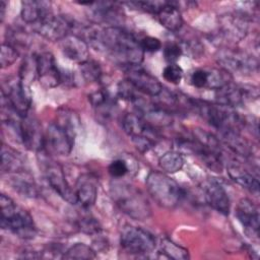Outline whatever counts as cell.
<instances>
[{"instance_id": "19", "label": "cell", "mask_w": 260, "mask_h": 260, "mask_svg": "<svg viewBox=\"0 0 260 260\" xmlns=\"http://www.w3.org/2000/svg\"><path fill=\"white\" fill-rule=\"evenodd\" d=\"M204 196L206 202L216 211L226 215L230 212V198L224 188L214 180L204 184Z\"/></svg>"}, {"instance_id": "2", "label": "cell", "mask_w": 260, "mask_h": 260, "mask_svg": "<svg viewBox=\"0 0 260 260\" xmlns=\"http://www.w3.org/2000/svg\"><path fill=\"white\" fill-rule=\"evenodd\" d=\"M1 228L9 230L22 239H32L36 236V226L31 215L5 194L0 196Z\"/></svg>"}, {"instance_id": "22", "label": "cell", "mask_w": 260, "mask_h": 260, "mask_svg": "<svg viewBox=\"0 0 260 260\" xmlns=\"http://www.w3.org/2000/svg\"><path fill=\"white\" fill-rule=\"evenodd\" d=\"M52 12L50 2L37 0H25L21 2L20 14L22 19L27 23L36 24Z\"/></svg>"}, {"instance_id": "30", "label": "cell", "mask_w": 260, "mask_h": 260, "mask_svg": "<svg viewBox=\"0 0 260 260\" xmlns=\"http://www.w3.org/2000/svg\"><path fill=\"white\" fill-rule=\"evenodd\" d=\"M15 174L16 176L12 178V187L23 196L37 197L39 192L34 180L27 177L25 174L22 175V172Z\"/></svg>"}, {"instance_id": "41", "label": "cell", "mask_w": 260, "mask_h": 260, "mask_svg": "<svg viewBox=\"0 0 260 260\" xmlns=\"http://www.w3.org/2000/svg\"><path fill=\"white\" fill-rule=\"evenodd\" d=\"M139 44L143 52H157L161 49V42L154 37H144L139 41Z\"/></svg>"}, {"instance_id": "1", "label": "cell", "mask_w": 260, "mask_h": 260, "mask_svg": "<svg viewBox=\"0 0 260 260\" xmlns=\"http://www.w3.org/2000/svg\"><path fill=\"white\" fill-rule=\"evenodd\" d=\"M86 38L91 45L103 49L114 62L125 68L139 66L143 61L144 52L139 41L121 26L87 28Z\"/></svg>"}, {"instance_id": "42", "label": "cell", "mask_w": 260, "mask_h": 260, "mask_svg": "<svg viewBox=\"0 0 260 260\" xmlns=\"http://www.w3.org/2000/svg\"><path fill=\"white\" fill-rule=\"evenodd\" d=\"M5 10H6V4L4 1H1L0 2V19H1V21H3V19H4Z\"/></svg>"}, {"instance_id": "15", "label": "cell", "mask_w": 260, "mask_h": 260, "mask_svg": "<svg viewBox=\"0 0 260 260\" xmlns=\"http://www.w3.org/2000/svg\"><path fill=\"white\" fill-rule=\"evenodd\" d=\"M215 96L218 104L234 108L252 100L253 98L256 99L258 96V90L257 88L253 89V87L235 85L230 82L217 89Z\"/></svg>"}, {"instance_id": "16", "label": "cell", "mask_w": 260, "mask_h": 260, "mask_svg": "<svg viewBox=\"0 0 260 260\" xmlns=\"http://www.w3.org/2000/svg\"><path fill=\"white\" fill-rule=\"evenodd\" d=\"M218 63L221 65V68L229 73L231 71L240 73L253 72L258 67V62L255 58L237 51L221 53L218 57Z\"/></svg>"}, {"instance_id": "39", "label": "cell", "mask_w": 260, "mask_h": 260, "mask_svg": "<svg viewBox=\"0 0 260 260\" xmlns=\"http://www.w3.org/2000/svg\"><path fill=\"white\" fill-rule=\"evenodd\" d=\"M77 226L85 234H98L101 231V225L98 220L89 216L81 217L77 221Z\"/></svg>"}, {"instance_id": "21", "label": "cell", "mask_w": 260, "mask_h": 260, "mask_svg": "<svg viewBox=\"0 0 260 260\" xmlns=\"http://www.w3.org/2000/svg\"><path fill=\"white\" fill-rule=\"evenodd\" d=\"M228 174L233 181L239 184L241 187L247 189L252 193H258L259 191V180L258 176H255L248 169L243 167L241 164L232 161L226 166Z\"/></svg>"}, {"instance_id": "5", "label": "cell", "mask_w": 260, "mask_h": 260, "mask_svg": "<svg viewBox=\"0 0 260 260\" xmlns=\"http://www.w3.org/2000/svg\"><path fill=\"white\" fill-rule=\"evenodd\" d=\"M122 127L135 147L141 152L151 149L160 138L157 129L146 122L138 113H127L122 118Z\"/></svg>"}, {"instance_id": "20", "label": "cell", "mask_w": 260, "mask_h": 260, "mask_svg": "<svg viewBox=\"0 0 260 260\" xmlns=\"http://www.w3.org/2000/svg\"><path fill=\"white\" fill-rule=\"evenodd\" d=\"M236 215L239 221L245 226L246 231L258 235L259 231V211L253 201L248 198H242L236 207Z\"/></svg>"}, {"instance_id": "6", "label": "cell", "mask_w": 260, "mask_h": 260, "mask_svg": "<svg viewBox=\"0 0 260 260\" xmlns=\"http://www.w3.org/2000/svg\"><path fill=\"white\" fill-rule=\"evenodd\" d=\"M112 196L119 208L135 219H145L150 215V206L143 194L129 185H114Z\"/></svg>"}, {"instance_id": "27", "label": "cell", "mask_w": 260, "mask_h": 260, "mask_svg": "<svg viewBox=\"0 0 260 260\" xmlns=\"http://www.w3.org/2000/svg\"><path fill=\"white\" fill-rule=\"evenodd\" d=\"M24 169V160L19 152L3 144L1 149L2 173H19Z\"/></svg>"}, {"instance_id": "23", "label": "cell", "mask_w": 260, "mask_h": 260, "mask_svg": "<svg viewBox=\"0 0 260 260\" xmlns=\"http://www.w3.org/2000/svg\"><path fill=\"white\" fill-rule=\"evenodd\" d=\"M155 15L160 24L171 31H178L183 25V17L176 2L167 1Z\"/></svg>"}, {"instance_id": "9", "label": "cell", "mask_w": 260, "mask_h": 260, "mask_svg": "<svg viewBox=\"0 0 260 260\" xmlns=\"http://www.w3.org/2000/svg\"><path fill=\"white\" fill-rule=\"evenodd\" d=\"M2 94L21 118L28 115V111L31 106V92L29 85L23 83L19 78L9 82L7 81L3 84Z\"/></svg>"}, {"instance_id": "26", "label": "cell", "mask_w": 260, "mask_h": 260, "mask_svg": "<svg viewBox=\"0 0 260 260\" xmlns=\"http://www.w3.org/2000/svg\"><path fill=\"white\" fill-rule=\"evenodd\" d=\"M222 34L233 40H241L247 32V19L240 15H228L221 23Z\"/></svg>"}, {"instance_id": "37", "label": "cell", "mask_w": 260, "mask_h": 260, "mask_svg": "<svg viewBox=\"0 0 260 260\" xmlns=\"http://www.w3.org/2000/svg\"><path fill=\"white\" fill-rule=\"evenodd\" d=\"M208 77V69H196L191 73L190 83L197 88H207Z\"/></svg>"}, {"instance_id": "28", "label": "cell", "mask_w": 260, "mask_h": 260, "mask_svg": "<svg viewBox=\"0 0 260 260\" xmlns=\"http://www.w3.org/2000/svg\"><path fill=\"white\" fill-rule=\"evenodd\" d=\"M222 140L235 153L242 156H250L253 153V149L249 142L240 135L237 131H223L220 132Z\"/></svg>"}, {"instance_id": "40", "label": "cell", "mask_w": 260, "mask_h": 260, "mask_svg": "<svg viewBox=\"0 0 260 260\" xmlns=\"http://www.w3.org/2000/svg\"><path fill=\"white\" fill-rule=\"evenodd\" d=\"M166 2L167 1H135V2H131L130 4L135 5L136 7H138L143 11L156 14L158 10L166 4Z\"/></svg>"}, {"instance_id": "33", "label": "cell", "mask_w": 260, "mask_h": 260, "mask_svg": "<svg viewBox=\"0 0 260 260\" xmlns=\"http://www.w3.org/2000/svg\"><path fill=\"white\" fill-rule=\"evenodd\" d=\"M79 65L80 75L86 82H96L101 80L102 69L96 62L88 59Z\"/></svg>"}, {"instance_id": "17", "label": "cell", "mask_w": 260, "mask_h": 260, "mask_svg": "<svg viewBox=\"0 0 260 260\" xmlns=\"http://www.w3.org/2000/svg\"><path fill=\"white\" fill-rule=\"evenodd\" d=\"M75 196L77 203L83 208H90L98 197V185L94 177L88 174L81 175L75 184Z\"/></svg>"}, {"instance_id": "4", "label": "cell", "mask_w": 260, "mask_h": 260, "mask_svg": "<svg viewBox=\"0 0 260 260\" xmlns=\"http://www.w3.org/2000/svg\"><path fill=\"white\" fill-rule=\"evenodd\" d=\"M192 109L198 112L210 125L220 132H240L242 127L245 125V121L241 118V116H239L238 113L233 110V108L224 105L210 104L208 102L193 100Z\"/></svg>"}, {"instance_id": "18", "label": "cell", "mask_w": 260, "mask_h": 260, "mask_svg": "<svg viewBox=\"0 0 260 260\" xmlns=\"http://www.w3.org/2000/svg\"><path fill=\"white\" fill-rule=\"evenodd\" d=\"M61 49L64 56L78 64L89 59L88 45L86 41L76 35H69L61 41Z\"/></svg>"}, {"instance_id": "34", "label": "cell", "mask_w": 260, "mask_h": 260, "mask_svg": "<svg viewBox=\"0 0 260 260\" xmlns=\"http://www.w3.org/2000/svg\"><path fill=\"white\" fill-rule=\"evenodd\" d=\"M18 58L17 50L11 45L3 43L1 46V55H0V64L1 68H6L11 66Z\"/></svg>"}, {"instance_id": "14", "label": "cell", "mask_w": 260, "mask_h": 260, "mask_svg": "<svg viewBox=\"0 0 260 260\" xmlns=\"http://www.w3.org/2000/svg\"><path fill=\"white\" fill-rule=\"evenodd\" d=\"M44 170L49 184L56 191V193H58L59 196L70 204H76L77 200L75 192L67 183L62 167L56 161L47 160L45 162Z\"/></svg>"}, {"instance_id": "10", "label": "cell", "mask_w": 260, "mask_h": 260, "mask_svg": "<svg viewBox=\"0 0 260 260\" xmlns=\"http://www.w3.org/2000/svg\"><path fill=\"white\" fill-rule=\"evenodd\" d=\"M74 140L75 136L56 122L51 123L45 132V148L58 155L69 154L73 148Z\"/></svg>"}, {"instance_id": "36", "label": "cell", "mask_w": 260, "mask_h": 260, "mask_svg": "<svg viewBox=\"0 0 260 260\" xmlns=\"http://www.w3.org/2000/svg\"><path fill=\"white\" fill-rule=\"evenodd\" d=\"M164 78L174 84L180 83L182 77H183V70L178 64H169L165 67L162 71Z\"/></svg>"}, {"instance_id": "32", "label": "cell", "mask_w": 260, "mask_h": 260, "mask_svg": "<svg viewBox=\"0 0 260 260\" xmlns=\"http://www.w3.org/2000/svg\"><path fill=\"white\" fill-rule=\"evenodd\" d=\"M64 259H92L95 258V252L83 243H76L71 246L63 255Z\"/></svg>"}, {"instance_id": "31", "label": "cell", "mask_w": 260, "mask_h": 260, "mask_svg": "<svg viewBox=\"0 0 260 260\" xmlns=\"http://www.w3.org/2000/svg\"><path fill=\"white\" fill-rule=\"evenodd\" d=\"M160 253H162L167 258L176 260H185L189 258L188 250L174 243L168 238H164L159 244Z\"/></svg>"}, {"instance_id": "25", "label": "cell", "mask_w": 260, "mask_h": 260, "mask_svg": "<svg viewBox=\"0 0 260 260\" xmlns=\"http://www.w3.org/2000/svg\"><path fill=\"white\" fill-rule=\"evenodd\" d=\"M88 100L93 109L95 110L96 114L105 119L109 118L112 115L116 107L115 99L105 89H99L91 92L88 95Z\"/></svg>"}, {"instance_id": "38", "label": "cell", "mask_w": 260, "mask_h": 260, "mask_svg": "<svg viewBox=\"0 0 260 260\" xmlns=\"http://www.w3.org/2000/svg\"><path fill=\"white\" fill-rule=\"evenodd\" d=\"M182 48L179 44L169 43L164 48V57L169 64H175L182 55Z\"/></svg>"}, {"instance_id": "24", "label": "cell", "mask_w": 260, "mask_h": 260, "mask_svg": "<svg viewBox=\"0 0 260 260\" xmlns=\"http://www.w3.org/2000/svg\"><path fill=\"white\" fill-rule=\"evenodd\" d=\"M96 8H93V14L98 21L110 24V26H119L123 21V11L112 2H94Z\"/></svg>"}, {"instance_id": "29", "label": "cell", "mask_w": 260, "mask_h": 260, "mask_svg": "<svg viewBox=\"0 0 260 260\" xmlns=\"http://www.w3.org/2000/svg\"><path fill=\"white\" fill-rule=\"evenodd\" d=\"M159 168L167 173H177L184 166V157L180 151L169 150L165 152L158 159Z\"/></svg>"}, {"instance_id": "7", "label": "cell", "mask_w": 260, "mask_h": 260, "mask_svg": "<svg viewBox=\"0 0 260 260\" xmlns=\"http://www.w3.org/2000/svg\"><path fill=\"white\" fill-rule=\"evenodd\" d=\"M120 243L122 248L129 254L146 255L155 249L154 237L141 228L125 225L121 232Z\"/></svg>"}, {"instance_id": "11", "label": "cell", "mask_w": 260, "mask_h": 260, "mask_svg": "<svg viewBox=\"0 0 260 260\" xmlns=\"http://www.w3.org/2000/svg\"><path fill=\"white\" fill-rule=\"evenodd\" d=\"M37 76L40 84L44 88H53L59 85L63 80L55 57L50 52H43L36 57Z\"/></svg>"}, {"instance_id": "3", "label": "cell", "mask_w": 260, "mask_h": 260, "mask_svg": "<svg viewBox=\"0 0 260 260\" xmlns=\"http://www.w3.org/2000/svg\"><path fill=\"white\" fill-rule=\"evenodd\" d=\"M145 184L152 199L165 208L176 207L184 198V191L180 185L162 172H150Z\"/></svg>"}, {"instance_id": "13", "label": "cell", "mask_w": 260, "mask_h": 260, "mask_svg": "<svg viewBox=\"0 0 260 260\" xmlns=\"http://www.w3.org/2000/svg\"><path fill=\"white\" fill-rule=\"evenodd\" d=\"M19 137L24 147L31 151H41L45 148V133L40 122L31 117L21 118L19 126Z\"/></svg>"}, {"instance_id": "8", "label": "cell", "mask_w": 260, "mask_h": 260, "mask_svg": "<svg viewBox=\"0 0 260 260\" xmlns=\"http://www.w3.org/2000/svg\"><path fill=\"white\" fill-rule=\"evenodd\" d=\"M74 22L66 15L54 14L53 12L34 24L35 30L49 41H62L70 35Z\"/></svg>"}, {"instance_id": "12", "label": "cell", "mask_w": 260, "mask_h": 260, "mask_svg": "<svg viewBox=\"0 0 260 260\" xmlns=\"http://www.w3.org/2000/svg\"><path fill=\"white\" fill-rule=\"evenodd\" d=\"M126 80H128L140 93L149 96H157L162 91V86L158 79L139 66L125 68Z\"/></svg>"}, {"instance_id": "35", "label": "cell", "mask_w": 260, "mask_h": 260, "mask_svg": "<svg viewBox=\"0 0 260 260\" xmlns=\"http://www.w3.org/2000/svg\"><path fill=\"white\" fill-rule=\"evenodd\" d=\"M108 172L113 178L119 179L126 176L130 172V168L126 159L116 158L109 165Z\"/></svg>"}]
</instances>
